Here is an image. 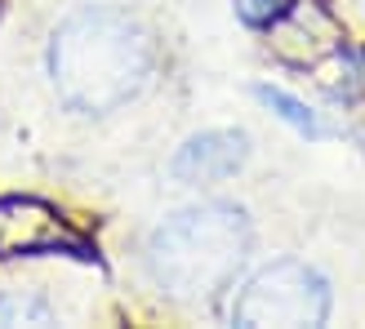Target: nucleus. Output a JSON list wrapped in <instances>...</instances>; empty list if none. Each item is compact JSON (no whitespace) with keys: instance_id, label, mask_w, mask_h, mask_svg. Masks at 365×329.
I'll list each match as a JSON object with an SVG mask.
<instances>
[{"instance_id":"f257e3e1","label":"nucleus","mask_w":365,"mask_h":329,"mask_svg":"<svg viewBox=\"0 0 365 329\" xmlns=\"http://www.w3.org/2000/svg\"><path fill=\"white\" fill-rule=\"evenodd\" d=\"M156 71V45L120 9H81L49 41V76L71 112L103 116L143 94Z\"/></svg>"},{"instance_id":"f03ea898","label":"nucleus","mask_w":365,"mask_h":329,"mask_svg":"<svg viewBox=\"0 0 365 329\" xmlns=\"http://www.w3.org/2000/svg\"><path fill=\"white\" fill-rule=\"evenodd\" d=\"M250 254V218L236 205H192L170 214L148 241V271L174 303H214Z\"/></svg>"},{"instance_id":"7ed1b4c3","label":"nucleus","mask_w":365,"mask_h":329,"mask_svg":"<svg viewBox=\"0 0 365 329\" xmlns=\"http://www.w3.org/2000/svg\"><path fill=\"white\" fill-rule=\"evenodd\" d=\"M330 316V285L317 267L281 258L254 271L232 303V320L245 329H312Z\"/></svg>"},{"instance_id":"20e7f679","label":"nucleus","mask_w":365,"mask_h":329,"mask_svg":"<svg viewBox=\"0 0 365 329\" xmlns=\"http://www.w3.org/2000/svg\"><path fill=\"white\" fill-rule=\"evenodd\" d=\"M245 160H250V138L241 130H210L182 142L170 169L182 182H218V178H232Z\"/></svg>"},{"instance_id":"39448f33","label":"nucleus","mask_w":365,"mask_h":329,"mask_svg":"<svg viewBox=\"0 0 365 329\" xmlns=\"http://www.w3.org/2000/svg\"><path fill=\"white\" fill-rule=\"evenodd\" d=\"M259 98H263L267 107H277V112H281L289 125H299L303 134H317V120L307 116V112H303V107H299L294 98H289V94H281V89H259Z\"/></svg>"},{"instance_id":"423d86ee","label":"nucleus","mask_w":365,"mask_h":329,"mask_svg":"<svg viewBox=\"0 0 365 329\" xmlns=\"http://www.w3.org/2000/svg\"><path fill=\"white\" fill-rule=\"evenodd\" d=\"M285 9H289V0H236V14H241L250 27L277 23V18H285Z\"/></svg>"}]
</instances>
